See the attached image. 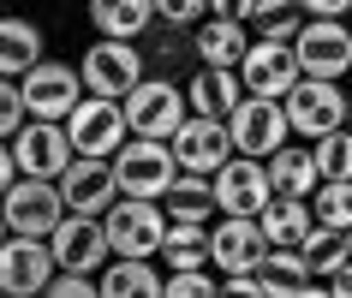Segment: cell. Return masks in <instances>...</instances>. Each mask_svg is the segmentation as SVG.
<instances>
[{
	"instance_id": "cell-1",
	"label": "cell",
	"mask_w": 352,
	"mask_h": 298,
	"mask_svg": "<svg viewBox=\"0 0 352 298\" xmlns=\"http://www.w3.org/2000/svg\"><path fill=\"white\" fill-rule=\"evenodd\" d=\"M78 72H84V90H90V95H113V102H126V95L149 78V54H144V42L96 36L90 48L78 54Z\"/></svg>"
},
{
	"instance_id": "cell-2",
	"label": "cell",
	"mask_w": 352,
	"mask_h": 298,
	"mask_svg": "<svg viewBox=\"0 0 352 298\" xmlns=\"http://www.w3.org/2000/svg\"><path fill=\"white\" fill-rule=\"evenodd\" d=\"M113 179H120V197H167V185L179 179V155H173L167 137H138L131 131L113 149Z\"/></svg>"
},
{
	"instance_id": "cell-3",
	"label": "cell",
	"mask_w": 352,
	"mask_h": 298,
	"mask_svg": "<svg viewBox=\"0 0 352 298\" xmlns=\"http://www.w3.org/2000/svg\"><path fill=\"white\" fill-rule=\"evenodd\" d=\"M0 215H6V227L12 233H36V239H48L72 209H66V191H60V179H36V173H19L12 185H6V197H0Z\"/></svg>"
},
{
	"instance_id": "cell-4",
	"label": "cell",
	"mask_w": 352,
	"mask_h": 298,
	"mask_svg": "<svg viewBox=\"0 0 352 298\" xmlns=\"http://www.w3.org/2000/svg\"><path fill=\"white\" fill-rule=\"evenodd\" d=\"M102 221H108L113 257H162V239H167V203L162 197H113V209Z\"/></svg>"
},
{
	"instance_id": "cell-5",
	"label": "cell",
	"mask_w": 352,
	"mask_h": 298,
	"mask_svg": "<svg viewBox=\"0 0 352 298\" xmlns=\"http://www.w3.org/2000/svg\"><path fill=\"white\" fill-rule=\"evenodd\" d=\"M287 102V119H293L298 137H329V131L346 126V113H352V95L340 90V78H298L293 90L280 95Z\"/></svg>"
},
{
	"instance_id": "cell-6",
	"label": "cell",
	"mask_w": 352,
	"mask_h": 298,
	"mask_svg": "<svg viewBox=\"0 0 352 298\" xmlns=\"http://www.w3.org/2000/svg\"><path fill=\"white\" fill-rule=\"evenodd\" d=\"M186 119H191L186 84H173L167 72H149L144 84L126 95V126L138 131V137H173Z\"/></svg>"
},
{
	"instance_id": "cell-7",
	"label": "cell",
	"mask_w": 352,
	"mask_h": 298,
	"mask_svg": "<svg viewBox=\"0 0 352 298\" xmlns=\"http://www.w3.org/2000/svg\"><path fill=\"white\" fill-rule=\"evenodd\" d=\"M227 131H233V149L239 155H275L287 137H293V119H287V102L280 95H251L245 90V102L233 113H227Z\"/></svg>"
},
{
	"instance_id": "cell-8",
	"label": "cell",
	"mask_w": 352,
	"mask_h": 298,
	"mask_svg": "<svg viewBox=\"0 0 352 298\" xmlns=\"http://www.w3.org/2000/svg\"><path fill=\"white\" fill-rule=\"evenodd\" d=\"M19 90H24L30 119H66V113L84 102V72H78L72 60H48L42 54L36 66L19 78Z\"/></svg>"
},
{
	"instance_id": "cell-9",
	"label": "cell",
	"mask_w": 352,
	"mask_h": 298,
	"mask_svg": "<svg viewBox=\"0 0 352 298\" xmlns=\"http://www.w3.org/2000/svg\"><path fill=\"white\" fill-rule=\"evenodd\" d=\"M54 275H60V262H54V244L48 239H36V233H6V244H0V293L36 298V293H48Z\"/></svg>"
},
{
	"instance_id": "cell-10",
	"label": "cell",
	"mask_w": 352,
	"mask_h": 298,
	"mask_svg": "<svg viewBox=\"0 0 352 298\" xmlns=\"http://www.w3.org/2000/svg\"><path fill=\"white\" fill-rule=\"evenodd\" d=\"M66 131H72V149L78 155H113V149L131 137L126 126V102H113V95H90L66 113Z\"/></svg>"
},
{
	"instance_id": "cell-11",
	"label": "cell",
	"mask_w": 352,
	"mask_h": 298,
	"mask_svg": "<svg viewBox=\"0 0 352 298\" xmlns=\"http://www.w3.org/2000/svg\"><path fill=\"white\" fill-rule=\"evenodd\" d=\"M12 155H19V173H36V179H60L72 168V131L66 119H24L12 131Z\"/></svg>"
},
{
	"instance_id": "cell-12",
	"label": "cell",
	"mask_w": 352,
	"mask_h": 298,
	"mask_svg": "<svg viewBox=\"0 0 352 298\" xmlns=\"http://www.w3.org/2000/svg\"><path fill=\"white\" fill-rule=\"evenodd\" d=\"M269 197H275V185H269L263 155H227L215 168V209L221 215H263Z\"/></svg>"
},
{
	"instance_id": "cell-13",
	"label": "cell",
	"mask_w": 352,
	"mask_h": 298,
	"mask_svg": "<svg viewBox=\"0 0 352 298\" xmlns=\"http://www.w3.org/2000/svg\"><path fill=\"white\" fill-rule=\"evenodd\" d=\"M48 244H54V262H60V268H84V275H102L108 257H113L108 221H102V215H78V209L48 233Z\"/></svg>"
},
{
	"instance_id": "cell-14",
	"label": "cell",
	"mask_w": 352,
	"mask_h": 298,
	"mask_svg": "<svg viewBox=\"0 0 352 298\" xmlns=\"http://www.w3.org/2000/svg\"><path fill=\"white\" fill-rule=\"evenodd\" d=\"M293 48H298L305 78H346L352 72V24L346 19H305Z\"/></svg>"
},
{
	"instance_id": "cell-15",
	"label": "cell",
	"mask_w": 352,
	"mask_h": 298,
	"mask_svg": "<svg viewBox=\"0 0 352 298\" xmlns=\"http://www.w3.org/2000/svg\"><path fill=\"white\" fill-rule=\"evenodd\" d=\"M269 257V239H263L257 215H215L209 221V262L221 275H239V268H257Z\"/></svg>"
},
{
	"instance_id": "cell-16",
	"label": "cell",
	"mask_w": 352,
	"mask_h": 298,
	"mask_svg": "<svg viewBox=\"0 0 352 298\" xmlns=\"http://www.w3.org/2000/svg\"><path fill=\"white\" fill-rule=\"evenodd\" d=\"M239 78L251 95H287L305 78V66H298V48L293 42H269V36H251V48H245L239 60Z\"/></svg>"
},
{
	"instance_id": "cell-17",
	"label": "cell",
	"mask_w": 352,
	"mask_h": 298,
	"mask_svg": "<svg viewBox=\"0 0 352 298\" xmlns=\"http://www.w3.org/2000/svg\"><path fill=\"white\" fill-rule=\"evenodd\" d=\"M60 191H66V209H78V215H108L120 197L113 155H72V168L60 173Z\"/></svg>"
},
{
	"instance_id": "cell-18",
	"label": "cell",
	"mask_w": 352,
	"mask_h": 298,
	"mask_svg": "<svg viewBox=\"0 0 352 298\" xmlns=\"http://www.w3.org/2000/svg\"><path fill=\"white\" fill-rule=\"evenodd\" d=\"M167 144H173V155H179V168H191V173H215L227 155H239V149H233L227 119H209V113H191V119L173 131Z\"/></svg>"
},
{
	"instance_id": "cell-19",
	"label": "cell",
	"mask_w": 352,
	"mask_h": 298,
	"mask_svg": "<svg viewBox=\"0 0 352 298\" xmlns=\"http://www.w3.org/2000/svg\"><path fill=\"white\" fill-rule=\"evenodd\" d=\"M186 102H191V113L227 119V113L245 102V78H239V66H197V72L186 78Z\"/></svg>"
},
{
	"instance_id": "cell-20",
	"label": "cell",
	"mask_w": 352,
	"mask_h": 298,
	"mask_svg": "<svg viewBox=\"0 0 352 298\" xmlns=\"http://www.w3.org/2000/svg\"><path fill=\"white\" fill-rule=\"evenodd\" d=\"M84 12H90L96 36H126V42H144L149 30L162 24L155 0H90Z\"/></svg>"
},
{
	"instance_id": "cell-21",
	"label": "cell",
	"mask_w": 352,
	"mask_h": 298,
	"mask_svg": "<svg viewBox=\"0 0 352 298\" xmlns=\"http://www.w3.org/2000/svg\"><path fill=\"white\" fill-rule=\"evenodd\" d=\"M257 280H263V293H287V298L316 293V286H322V280H316V268L305 262V251H298V244H269V257L257 262Z\"/></svg>"
},
{
	"instance_id": "cell-22",
	"label": "cell",
	"mask_w": 352,
	"mask_h": 298,
	"mask_svg": "<svg viewBox=\"0 0 352 298\" xmlns=\"http://www.w3.org/2000/svg\"><path fill=\"white\" fill-rule=\"evenodd\" d=\"M245 48H251L245 19H221V12H209V19L197 24V66H239Z\"/></svg>"
},
{
	"instance_id": "cell-23",
	"label": "cell",
	"mask_w": 352,
	"mask_h": 298,
	"mask_svg": "<svg viewBox=\"0 0 352 298\" xmlns=\"http://www.w3.org/2000/svg\"><path fill=\"white\" fill-rule=\"evenodd\" d=\"M269 185H275L280 197H311V191L322 185L316 149H305V144H280L275 155H269Z\"/></svg>"
},
{
	"instance_id": "cell-24",
	"label": "cell",
	"mask_w": 352,
	"mask_h": 298,
	"mask_svg": "<svg viewBox=\"0 0 352 298\" xmlns=\"http://www.w3.org/2000/svg\"><path fill=\"white\" fill-rule=\"evenodd\" d=\"M167 221H215L221 209H215V173H191L179 168V179L167 185Z\"/></svg>"
},
{
	"instance_id": "cell-25",
	"label": "cell",
	"mask_w": 352,
	"mask_h": 298,
	"mask_svg": "<svg viewBox=\"0 0 352 298\" xmlns=\"http://www.w3.org/2000/svg\"><path fill=\"white\" fill-rule=\"evenodd\" d=\"M263 239L269 244H305V233H311L316 227V215H311V197H269V203H263Z\"/></svg>"
},
{
	"instance_id": "cell-26",
	"label": "cell",
	"mask_w": 352,
	"mask_h": 298,
	"mask_svg": "<svg viewBox=\"0 0 352 298\" xmlns=\"http://www.w3.org/2000/svg\"><path fill=\"white\" fill-rule=\"evenodd\" d=\"M36 60H42V30L30 19H19V12H0V72L24 78Z\"/></svg>"
},
{
	"instance_id": "cell-27",
	"label": "cell",
	"mask_w": 352,
	"mask_h": 298,
	"mask_svg": "<svg viewBox=\"0 0 352 298\" xmlns=\"http://www.w3.org/2000/svg\"><path fill=\"white\" fill-rule=\"evenodd\" d=\"M162 280L167 275H155L149 257H108V268H102V298H149V293H162Z\"/></svg>"
},
{
	"instance_id": "cell-28",
	"label": "cell",
	"mask_w": 352,
	"mask_h": 298,
	"mask_svg": "<svg viewBox=\"0 0 352 298\" xmlns=\"http://www.w3.org/2000/svg\"><path fill=\"white\" fill-rule=\"evenodd\" d=\"M162 262L167 268H215L209 262V221H167Z\"/></svg>"
},
{
	"instance_id": "cell-29",
	"label": "cell",
	"mask_w": 352,
	"mask_h": 298,
	"mask_svg": "<svg viewBox=\"0 0 352 298\" xmlns=\"http://www.w3.org/2000/svg\"><path fill=\"white\" fill-rule=\"evenodd\" d=\"M144 54L155 72H179L186 60H197V24H162L144 36Z\"/></svg>"
},
{
	"instance_id": "cell-30",
	"label": "cell",
	"mask_w": 352,
	"mask_h": 298,
	"mask_svg": "<svg viewBox=\"0 0 352 298\" xmlns=\"http://www.w3.org/2000/svg\"><path fill=\"white\" fill-rule=\"evenodd\" d=\"M311 215H316V227L346 233L352 227V179H322V185L311 191Z\"/></svg>"
},
{
	"instance_id": "cell-31",
	"label": "cell",
	"mask_w": 352,
	"mask_h": 298,
	"mask_svg": "<svg viewBox=\"0 0 352 298\" xmlns=\"http://www.w3.org/2000/svg\"><path fill=\"white\" fill-rule=\"evenodd\" d=\"M298 251H305V262L316 268V280H329L334 268H340V262H352V251H346V233H334V227H311Z\"/></svg>"
},
{
	"instance_id": "cell-32",
	"label": "cell",
	"mask_w": 352,
	"mask_h": 298,
	"mask_svg": "<svg viewBox=\"0 0 352 298\" xmlns=\"http://www.w3.org/2000/svg\"><path fill=\"white\" fill-rule=\"evenodd\" d=\"M316 168H322V179H352V126L329 131V137H316Z\"/></svg>"
},
{
	"instance_id": "cell-33",
	"label": "cell",
	"mask_w": 352,
	"mask_h": 298,
	"mask_svg": "<svg viewBox=\"0 0 352 298\" xmlns=\"http://www.w3.org/2000/svg\"><path fill=\"white\" fill-rule=\"evenodd\" d=\"M162 293H173V298H204V293H221V268H167Z\"/></svg>"
},
{
	"instance_id": "cell-34",
	"label": "cell",
	"mask_w": 352,
	"mask_h": 298,
	"mask_svg": "<svg viewBox=\"0 0 352 298\" xmlns=\"http://www.w3.org/2000/svg\"><path fill=\"white\" fill-rule=\"evenodd\" d=\"M30 119V108H24V90H19V78H6L0 72V137H12V131Z\"/></svg>"
},
{
	"instance_id": "cell-35",
	"label": "cell",
	"mask_w": 352,
	"mask_h": 298,
	"mask_svg": "<svg viewBox=\"0 0 352 298\" xmlns=\"http://www.w3.org/2000/svg\"><path fill=\"white\" fill-rule=\"evenodd\" d=\"M155 12H162V24H204L209 0H155Z\"/></svg>"
},
{
	"instance_id": "cell-36",
	"label": "cell",
	"mask_w": 352,
	"mask_h": 298,
	"mask_svg": "<svg viewBox=\"0 0 352 298\" xmlns=\"http://www.w3.org/2000/svg\"><path fill=\"white\" fill-rule=\"evenodd\" d=\"M298 6H305L311 19H346L352 12V0H298Z\"/></svg>"
},
{
	"instance_id": "cell-37",
	"label": "cell",
	"mask_w": 352,
	"mask_h": 298,
	"mask_svg": "<svg viewBox=\"0 0 352 298\" xmlns=\"http://www.w3.org/2000/svg\"><path fill=\"white\" fill-rule=\"evenodd\" d=\"M12 179H19V155H12V137H0V197H6Z\"/></svg>"
},
{
	"instance_id": "cell-38",
	"label": "cell",
	"mask_w": 352,
	"mask_h": 298,
	"mask_svg": "<svg viewBox=\"0 0 352 298\" xmlns=\"http://www.w3.org/2000/svg\"><path fill=\"white\" fill-rule=\"evenodd\" d=\"M209 12H221V19H245V24H251L257 0H209Z\"/></svg>"
},
{
	"instance_id": "cell-39",
	"label": "cell",
	"mask_w": 352,
	"mask_h": 298,
	"mask_svg": "<svg viewBox=\"0 0 352 298\" xmlns=\"http://www.w3.org/2000/svg\"><path fill=\"white\" fill-rule=\"evenodd\" d=\"M322 286H329V293H340V298H352V262H340V268H334Z\"/></svg>"
},
{
	"instance_id": "cell-40",
	"label": "cell",
	"mask_w": 352,
	"mask_h": 298,
	"mask_svg": "<svg viewBox=\"0 0 352 298\" xmlns=\"http://www.w3.org/2000/svg\"><path fill=\"white\" fill-rule=\"evenodd\" d=\"M6 233H12V227H6V215H0V244H6Z\"/></svg>"
},
{
	"instance_id": "cell-41",
	"label": "cell",
	"mask_w": 352,
	"mask_h": 298,
	"mask_svg": "<svg viewBox=\"0 0 352 298\" xmlns=\"http://www.w3.org/2000/svg\"><path fill=\"white\" fill-rule=\"evenodd\" d=\"M346 251H352V227H346Z\"/></svg>"
},
{
	"instance_id": "cell-42",
	"label": "cell",
	"mask_w": 352,
	"mask_h": 298,
	"mask_svg": "<svg viewBox=\"0 0 352 298\" xmlns=\"http://www.w3.org/2000/svg\"><path fill=\"white\" fill-rule=\"evenodd\" d=\"M346 126H352V113H346Z\"/></svg>"
},
{
	"instance_id": "cell-43",
	"label": "cell",
	"mask_w": 352,
	"mask_h": 298,
	"mask_svg": "<svg viewBox=\"0 0 352 298\" xmlns=\"http://www.w3.org/2000/svg\"><path fill=\"white\" fill-rule=\"evenodd\" d=\"M346 24H352V12H346Z\"/></svg>"
}]
</instances>
